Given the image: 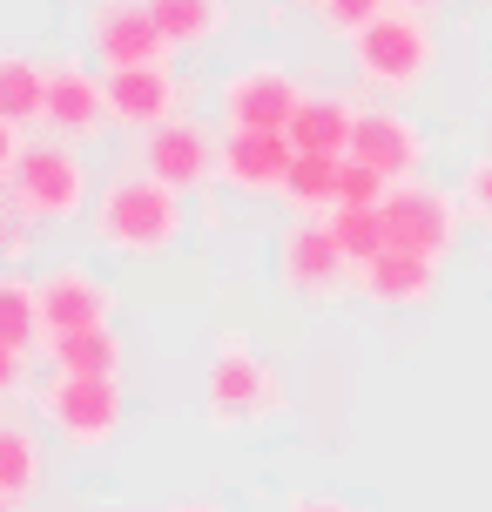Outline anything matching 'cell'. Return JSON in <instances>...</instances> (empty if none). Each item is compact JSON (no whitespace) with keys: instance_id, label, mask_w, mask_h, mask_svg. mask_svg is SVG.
Returning a JSON list of instances; mask_svg holds the SVG:
<instances>
[{"instance_id":"6da1fadb","label":"cell","mask_w":492,"mask_h":512,"mask_svg":"<svg viewBox=\"0 0 492 512\" xmlns=\"http://www.w3.org/2000/svg\"><path fill=\"white\" fill-rule=\"evenodd\" d=\"M95 230H102L108 250L122 256H162L182 236V189L156 182L149 169H122V176L102 182L95 196Z\"/></svg>"},{"instance_id":"ffe728a7","label":"cell","mask_w":492,"mask_h":512,"mask_svg":"<svg viewBox=\"0 0 492 512\" xmlns=\"http://www.w3.org/2000/svg\"><path fill=\"white\" fill-rule=\"evenodd\" d=\"M48 115V68L27 54H0V122H41Z\"/></svg>"},{"instance_id":"2e32d148","label":"cell","mask_w":492,"mask_h":512,"mask_svg":"<svg viewBox=\"0 0 492 512\" xmlns=\"http://www.w3.org/2000/svg\"><path fill=\"white\" fill-rule=\"evenodd\" d=\"M351 283L385 310H418V304H432V290H439V263L412 256V250H385V256H371Z\"/></svg>"},{"instance_id":"d6986e66","label":"cell","mask_w":492,"mask_h":512,"mask_svg":"<svg viewBox=\"0 0 492 512\" xmlns=\"http://www.w3.org/2000/svg\"><path fill=\"white\" fill-rule=\"evenodd\" d=\"M337 189H344V155H297L284 176V203L297 216H331Z\"/></svg>"},{"instance_id":"8fae6325","label":"cell","mask_w":492,"mask_h":512,"mask_svg":"<svg viewBox=\"0 0 492 512\" xmlns=\"http://www.w3.org/2000/svg\"><path fill=\"white\" fill-rule=\"evenodd\" d=\"M351 155H358L364 169H378L385 182H418L432 142H425V128H418L412 115H398V108H358Z\"/></svg>"},{"instance_id":"e575fe53","label":"cell","mask_w":492,"mask_h":512,"mask_svg":"<svg viewBox=\"0 0 492 512\" xmlns=\"http://www.w3.org/2000/svg\"><path fill=\"white\" fill-rule=\"evenodd\" d=\"M14 506H21V499H7V492H0V512H14Z\"/></svg>"},{"instance_id":"484cf974","label":"cell","mask_w":492,"mask_h":512,"mask_svg":"<svg viewBox=\"0 0 492 512\" xmlns=\"http://www.w3.org/2000/svg\"><path fill=\"white\" fill-rule=\"evenodd\" d=\"M391 196V182L378 169H364L358 155H344V189H337V209H378Z\"/></svg>"},{"instance_id":"836d02e7","label":"cell","mask_w":492,"mask_h":512,"mask_svg":"<svg viewBox=\"0 0 492 512\" xmlns=\"http://www.w3.org/2000/svg\"><path fill=\"white\" fill-rule=\"evenodd\" d=\"M405 7H418V14H425V7H439V0H405Z\"/></svg>"},{"instance_id":"277c9868","label":"cell","mask_w":492,"mask_h":512,"mask_svg":"<svg viewBox=\"0 0 492 512\" xmlns=\"http://www.w3.org/2000/svg\"><path fill=\"white\" fill-rule=\"evenodd\" d=\"M378 209H385L391 250L432 256V263H445V256H452L459 223H466V203H459V196H445L439 182H391V196Z\"/></svg>"},{"instance_id":"e0dca14e","label":"cell","mask_w":492,"mask_h":512,"mask_svg":"<svg viewBox=\"0 0 492 512\" xmlns=\"http://www.w3.org/2000/svg\"><path fill=\"white\" fill-rule=\"evenodd\" d=\"M351 128H358V108H351V95H304L297 102V115H290V149L297 155H351Z\"/></svg>"},{"instance_id":"cb8c5ba5","label":"cell","mask_w":492,"mask_h":512,"mask_svg":"<svg viewBox=\"0 0 492 512\" xmlns=\"http://www.w3.org/2000/svg\"><path fill=\"white\" fill-rule=\"evenodd\" d=\"M34 486H41V438L27 425H0V492L27 499Z\"/></svg>"},{"instance_id":"d6a6232c","label":"cell","mask_w":492,"mask_h":512,"mask_svg":"<svg viewBox=\"0 0 492 512\" xmlns=\"http://www.w3.org/2000/svg\"><path fill=\"white\" fill-rule=\"evenodd\" d=\"M290 7H317V14H324V0H290Z\"/></svg>"},{"instance_id":"7402d4cb","label":"cell","mask_w":492,"mask_h":512,"mask_svg":"<svg viewBox=\"0 0 492 512\" xmlns=\"http://www.w3.org/2000/svg\"><path fill=\"white\" fill-rule=\"evenodd\" d=\"M0 344L21 358L41 344V283L7 277V270H0Z\"/></svg>"},{"instance_id":"4316f807","label":"cell","mask_w":492,"mask_h":512,"mask_svg":"<svg viewBox=\"0 0 492 512\" xmlns=\"http://www.w3.org/2000/svg\"><path fill=\"white\" fill-rule=\"evenodd\" d=\"M459 203H466L472 223H492V155L466 169V189H459Z\"/></svg>"},{"instance_id":"5bb4252c","label":"cell","mask_w":492,"mask_h":512,"mask_svg":"<svg viewBox=\"0 0 492 512\" xmlns=\"http://www.w3.org/2000/svg\"><path fill=\"white\" fill-rule=\"evenodd\" d=\"M54 135H95L108 122V75L88 61H48V115Z\"/></svg>"},{"instance_id":"83f0119b","label":"cell","mask_w":492,"mask_h":512,"mask_svg":"<svg viewBox=\"0 0 492 512\" xmlns=\"http://www.w3.org/2000/svg\"><path fill=\"white\" fill-rule=\"evenodd\" d=\"M385 14V0H324V21L337 27V34H358V27H371Z\"/></svg>"},{"instance_id":"5b68a950","label":"cell","mask_w":492,"mask_h":512,"mask_svg":"<svg viewBox=\"0 0 492 512\" xmlns=\"http://www.w3.org/2000/svg\"><path fill=\"white\" fill-rule=\"evenodd\" d=\"M304 95H311V88L290 75V68H277V61H243V68L216 88V108H223V122H230L236 135H284Z\"/></svg>"},{"instance_id":"ba28073f","label":"cell","mask_w":492,"mask_h":512,"mask_svg":"<svg viewBox=\"0 0 492 512\" xmlns=\"http://www.w3.org/2000/svg\"><path fill=\"white\" fill-rule=\"evenodd\" d=\"M41 411H48V425L68 445H108V438L122 432V378H68V371H54L48 398H41Z\"/></svg>"},{"instance_id":"ac0fdd59","label":"cell","mask_w":492,"mask_h":512,"mask_svg":"<svg viewBox=\"0 0 492 512\" xmlns=\"http://www.w3.org/2000/svg\"><path fill=\"white\" fill-rule=\"evenodd\" d=\"M156 27L169 34V48H203L230 27V0H142Z\"/></svg>"},{"instance_id":"44dd1931","label":"cell","mask_w":492,"mask_h":512,"mask_svg":"<svg viewBox=\"0 0 492 512\" xmlns=\"http://www.w3.org/2000/svg\"><path fill=\"white\" fill-rule=\"evenodd\" d=\"M48 358H54V371H68V378H115V371H122V337H115V324L75 331V337H54Z\"/></svg>"},{"instance_id":"3957f363","label":"cell","mask_w":492,"mask_h":512,"mask_svg":"<svg viewBox=\"0 0 492 512\" xmlns=\"http://www.w3.org/2000/svg\"><path fill=\"white\" fill-rule=\"evenodd\" d=\"M432 61H439V41H432V27H425L418 7H385L371 27L351 34V68H358V81L385 88V95H412L418 81L432 75Z\"/></svg>"},{"instance_id":"1f68e13d","label":"cell","mask_w":492,"mask_h":512,"mask_svg":"<svg viewBox=\"0 0 492 512\" xmlns=\"http://www.w3.org/2000/svg\"><path fill=\"white\" fill-rule=\"evenodd\" d=\"M169 512H223L216 499H182V506H169Z\"/></svg>"},{"instance_id":"603a6c76","label":"cell","mask_w":492,"mask_h":512,"mask_svg":"<svg viewBox=\"0 0 492 512\" xmlns=\"http://www.w3.org/2000/svg\"><path fill=\"white\" fill-rule=\"evenodd\" d=\"M331 223V236H337V250L351 256V277H358L371 256H385L391 250V230H385V209H331L324 216Z\"/></svg>"},{"instance_id":"30bf717a","label":"cell","mask_w":492,"mask_h":512,"mask_svg":"<svg viewBox=\"0 0 492 512\" xmlns=\"http://www.w3.org/2000/svg\"><path fill=\"white\" fill-rule=\"evenodd\" d=\"M108 317H115V290H108L95 270L61 263V270L41 277V344L75 337V331H102Z\"/></svg>"},{"instance_id":"7a4b0ae2","label":"cell","mask_w":492,"mask_h":512,"mask_svg":"<svg viewBox=\"0 0 492 512\" xmlns=\"http://www.w3.org/2000/svg\"><path fill=\"white\" fill-rule=\"evenodd\" d=\"M203 398H209V425H216V432H236V425H270V418H284V405H290L277 364L257 358L243 331H230L223 344H216L209 378H203Z\"/></svg>"},{"instance_id":"9a60e30c","label":"cell","mask_w":492,"mask_h":512,"mask_svg":"<svg viewBox=\"0 0 492 512\" xmlns=\"http://www.w3.org/2000/svg\"><path fill=\"white\" fill-rule=\"evenodd\" d=\"M297 149H290V135H223V155H216V176L243 189V196H284V176Z\"/></svg>"},{"instance_id":"52a82bcc","label":"cell","mask_w":492,"mask_h":512,"mask_svg":"<svg viewBox=\"0 0 492 512\" xmlns=\"http://www.w3.org/2000/svg\"><path fill=\"white\" fill-rule=\"evenodd\" d=\"M277 283H284L290 297H337L344 283H351V256L337 250V236L324 216H297L284 236H277Z\"/></svg>"},{"instance_id":"7c38bea8","label":"cell","mask_w":492,"mask_h":512,"mask_svg":"<svg viewBox=\"0 0 492 512\" xmlns=\"http://www.w3.org/2000/svg\"><path fill=\"white\" fill-rule=\"evenodd\" d=\"M216 155H223V142H216L203 122H169V128H156V135L135 142V169H149V176L169 182V189H203V182L216 176Z\"/></svg>"},{"instance_id":"d4e9b609","label":"cell","mask_w":492,"mask_h":512,"mask_svg":"<svg viewBox=\"0 0 492 512\" xmlns=\"http://www.w3.org/2000/svg\"><path fill=\"white\" fill-rule=\"evenodd\" d=\"M27 243H34V216H27V203L0 182V263H21Z\"/></svg>"},{"instance_id":"8992f818","label":"cell","mask_w":492,"mask_h":512,"mask_svg":"<svg viewBox=\"0 0 492 512\" xmlns=\"http://www.w3.org/2000/svg\"><path fill=\"white\" fill-rule=\"evenodd\" d=\"M7 189L27 203L34 223H68V216H81V203H88V162H81L68 142H27Z\"/></svg>"},{"instance_id":"4dcf8cb0","label":"cell","mask_w":492,"mask_h":512,"mask_svg":"<svg viewBox=\"0 0 492 512\" xmlns=\"http://www.w3.org/2000/svg\"><path fill=\"white\" fill-rule=\"evenodd\" d=\"M290 512H358L351 499H331V492H304V499H290Z\"/></svg>"},{"instance_id":"9c48e42d","label":"cell","mask_w":492,"mask_h":512,"mask_svg":"<svg viewBox=\"0 0 492 512\" xmlns=\"http://www.w3.org/2000/svg\"><path fill=\"white\" fill-rule=\"evenodd\" d=\"M88 48L108 75L115 68H162L169 61V34L142 0H95L88 7Z\"/></svg>"},{"instance_id":"4fadbf2b","label":"cell","mask_w":492,"mask_h":512,"mask_svg":"<svg viewBox=\"0 0 492 512\" xmlns=\"http://www.w3.org/2000/svg\"><path fill=\"white\" fill-rule=\"evenodd\" d=\"M108 122L129 135H156V128L182 122V81L162 68H115L108 75Z\"/></svg>"},{"instance_id":"f546056e","label":"cell","mask_w":492,"mask_h":512,"mask_svg":"<svg viewBox=\"0 0 492 512\" xmlns=\"http://www.w3.org/2000/svg\"><path fill=\"white\" fill-rule=\"evenodd\" d=\"M21 351H7V344H0V398H14V391H21Z\"/></svg>"},{"instance_id":"f1b7e54d","label":"cell","mask_w":492,"mask_h":512,"mask_svg":"<svg viewBox=\"0 0 492 512\" xmlns=\"http://www.w3.org/2000/svg\"><path fill=\"white\" fill-rule=\"evenodd\" d=\"M21 149H27V142H21V128H14V122H0V182H14V162H21Z\"/></svg>"}]
</instances>
